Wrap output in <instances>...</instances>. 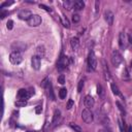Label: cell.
Masks as SVG:
<instances>
[{"label": "cell", "instance_id": "cell-1", "mask_svg": "<svg viewBox=\"0 0 132 132\" xmlns=\"http://www.w3.org/2000/svg\"><path fill=\"white\" fill-rule=\"evenodd\" d=\"M110 61H112V64L115 67H119L120 64L123 62V58L121 56V54L119 53L118 51H113L112 53V57H110Z\"/></svg>", "mask_w": 132, "mask_h": 132}, {"label": "cell", "instance_id": "cell-2", "mask_svg": "<svg viewBox=\"0 0 132 132\" xmlns=\"http://www.w3.org/2000/svg\"><path fill=\"white\" fill-rule=\"evenodd\" d=\"M9 61H10V63L14 64V65H19L21 62L23 61V57L21 55V53L12 52L9 55Z\"/></svg>", "mask_w": 132, "mask_h": 132}, {"label": "cell", "instance_id": "cell-3", "mask_svg": "<svg viewBox=\"0 0 132 132\" xmlns=\"http://www.w3.org/2000/svg\"><path fill=\"white\" fill-rule=\"evenodd\" d=\"M82 119L87 124H90L93 122V113H91V110L89 108H85L82 112Z\"/></svg>", "mask_w": 132, "mask_h": 132}, {"label": "cell", "instance_id": "cell-4", "mask_svg": "<svg viewBox=\"0 0 132 132\" xmlns=\"http://www.w3.org/2000/svg\"><path fill=\"white\" fill-rule=\"evenodd\" d=\"M128 36L125 34L124 32H121L119 35V45H120L121 50H125L128 46Z\"/></svg>", "mask_w": 132, "mask_h": 132}, {"label": "cell", "instance_id": "cell-5", "mask_svg": "<svg viewBox=\"0 0 132 132\" xmlns=\"http://www.w3.org/2000/svg\"><path fill=\"white\" fill-rule=\"evenodd\" d=\"M28 25L31 26V27H37L38 25H40L41 23V18L40 15H32L30 17V19L27 21Z\"/></svg>", "mask_w": 132, "mask_h": 132}, {"label": "cell", "instance_id": "cell-6", "mask_svg": "<svg viewBox=\"0 0 132 132\" xmlns=\"http://www.w3.org/2000/svg\"><path fill=\"white\" fill-rule=\"evenodd\" d=\"M88 65H89L90 68H92L93 70H95L97 67V60L96 57H95L94 52L91 51L89 53V57H88Z\"/></svg>", "mask_w": 132, "mask_h": 132}, {"label": "cell", "instance_id": "cell-7", "mask_svg": "<svg viewBox=\"0 0 132 132\" xmlns=\"http://www.w3.org/2000/svg\"><path fill=\"white\" fill-rule=\"evenodd\" d=\"M68 66V58L64 56H61V58L59 59V62L57 64V68H58L59 71H63L65 70Z\"/></svg>", "mask_w": 132, "mask_h": 132}, {"label": "cell", "instance_id": "cell-8", "mask_svg": "<svg viewBox=\"0 0 132 132\" xmlns=\"http://www.w3.org/2000/svg\"><path fill=\"white\" fill-rule=\"evenodd\" d=\"M31 96V94L29 93V91H27V90L25 89H20L19 92H18V97L20 98V100H27L29 99V97Z\"/></svg>", "mask_w": 132, "mask_h": 132}, {"label": "cell", "instance_id": "cell-9", "mask_svg": "<svg viewBox=\"0 0 132 132\" xmlns=\"http://www.w3.org/2000/svg\"><path fill=\"white\" fill-rule=\"evenodd\" d=\"M40 58L38 56H33L32 59H31V65H32V68L35 69V70H38V69L40 68Z\"/></svg>", "mask_w": 132, "mask_h": 132}, {"label": "cell", "instance_id": "cell-10", "mask_svg": "<svg viewBox=\"0 0 132 132\" xmlns=\"http://www.w3.org/2000/svg\"><path fill=\"white\" fill-rule=\"evenodd\" d=\"M113 14L112 10H105L104 11V20L106 21V23L108 25H113Z\"/></svg>", "mask_w": 132, "mask_h": 132}, {"label": "cell", "instance_id": "cell-11", "mask_svg": "<svg viewBox=\"0 0 132 132\" xmlns=\"http://www.w3.org/2000/svg\"><path fill=\"white\" fill-rule=\"evenodd\" d=\"M95 104V101L94 99H93L92 96H90V95H87L86 97H85V105H86L87 108H92L94 106Z\"/></svg>", "mask_w": 132, "mask_h": 132}, {"label": "cell", "instance_id": "cell-12", "mask_svg": "<svg viewBox=\"0 0 132 132\" xmlns=\"http://www.w3.org/2000/svg\"><path fill=\"white\" fill-rule=\"evenodd\" d=\"M60 119H61V112L59 109H56L55 113H54V117H53V122H52V125L56 126L57 124L59 123Z\"/></svg>", "mask_w": 132, "mask_h": 132}, {"label": "cell", "instance_id": "cell-13", "mask_svg": "<svg viewBox=\"0 0 132 132\" xmlns=\"http://www.w3.org/2000/svg\"><path fill=\"white\" fill-rule=\"evenodd\" d=\"M31 12L29 11V10H21V11L19 12V18L21 20H26V21H28L30 19V17H31Z\"/></svg>", "mask_w": 132, "mask_h": 132}, {"label": "cell", "instance_id": "cell-14", "mask_svg": "<svg viewBox=\"0 0 132 132\" xmlns=\"http://www.w3.org/2000/svg\"><path fill=\"white\" fill-rule=\"evenodd\" d=\"M26 49V45L24 43H21V42H15L12 45V50L14 52H18V53H20L21 51H24Z\"/></svg>", "mask_w": 132, "mask_h": 132}, {"label": "cell", "instance_id": "cell-15", "mask_svg": "<svg viewBox=\"0 0 132 132\" xmlns=\"http://www.w3.org/2000/svg\"><path fill=\"white\" fill-rule=\"evenodd\" d=\"M84 7H85V2L82 1V0H77V1L74 2L73 8L75 10H77V11H79V10H82Z\"/></svg>", "mask_w": 132, "mask_h": 132}, {"label": "cell", "instance_id": "cell-16", "mask_svg": "<svg viewBox=\"0 0 132 132\" xmlns=\"http://www.w3.org/2000/svg\"><path fill=\"white\" fill-rule=\"evenodd\" d=\"M70 45H71V48L73 49V50H76L77 48H79V40L77 37H72L71 40H70Z\"/></svg>", "mask_w": 132, "mask_h": 132}, {"label": "cell", "instance_id": "cell-17", "mask_svg": "<svg viewBox=\"0 0 132 132\" xmlns=\"http://www.w3.org/2000/svg\"><path fill=\"white\" fill-rule=\"evenodd\" d=\"M103 72H104V79H106V81H109L110 73H109V70H108V68H107V66H106L104 61H103Z\"/></svg>", "mask_w": 132, "mask_h": 132}, {"label": "cell", "instance_id": "cell-18", "mask_svg": "<svg viewBox=\"0 0 132 132\" xmlns=\"http://www.w3.org/2000/svg\"><path fill=\"white\" fill-rule=\"evenodd\" d=\"M48 88H49V97H50V99L51 100H56V98H55V95H54V91H53V86H52V84H51V82L49 83V85H48Z\"/></svg>", "mask_w": 132, "mask_h": 132}, {"label": "cell", "instance_id": "cell-19", "mask_svg": "<svg viewBox=\"0 0 132 132\" xmlns=\"http://www.w3.org/2000/svg\"><path fill=\"white\" fill-rule=\"evenodd\" d=\"M110 87H112V91L113 93L115 95H117V96H122V94H121V92H120V90H119V88L118 86L116 84H112L110 85Z\"/></svg>", "mask_w": 132, "mask_h": 132}, {"label": "cell", "instance_id": "cell-20", "mask_svg": "<svg viewBox=\"0 0 132 132\" xmlns=\"http://www.w3.org/2000/svg\"><path fill=\"white\" fill-rule=\"evenodd\" d=\"M64 6H65V8H67L68 10H70L71 8H73L74 6V2L73 1H70V0H66V1H64Z\"/></svg>", "mask_w": 132, "mask_h": 132}, {"label": "cell", "instance_id": "cell-21", "mask_svg": "<svg viewBox=\"0 0 132 132\" xmlns=\"http://www.w3.org/2000/svg\"><path fill=\"white\" fill-rule=\"evenodd\" d=\"M36 53H37V55L36 56H38L39 58L43 57L45 56V48H43V46H38L37 50H36Z\"/></svg>", "mask_w": 132, "mask_h": 132}, {"label": "cell", "instance_id": "cell-22", "mask_svg": "<svg viewBox=\"0 0 132 132\" xmlns=\"http://www.w3.org/2000/svg\"><path fill=\"white\" fill-rule=\"evenodd\" d=\"M66 95H67V90L65 88H62L60 91H59V97H60L61 99H65Z\"/></svg>", "mask_w": 132, "mask_h": 132}, {"label": "cell", "instance_id": "cell-23", "mask_svg": "<svg viewBox=\"0 0 132 132\" xmlns=\"http://www.w3.org/2000/svg\"><path fill=\"white\" fill-rule=\"evenodd\" d=\"M97 94L99 95L100 97L104 96V91H103V88H102L101 85H99V84L97 85Z\"/></svg>", "mask_w": 132, "mask_h": 132}, {"label": "cell", "instance_id": "cell-24", "mask_svg": "<svg viewBox=\"0 0 132 132\" xmlns=\"http://www.w3.org/2000/svg\"><path fill=\"white\" fill-rule=\"evenodd\" d=\"M122 77L124 79H129V77H130V73H129L128 68H124L123 73H122Z\"/></svg>", "mask_w": 132, "mask_h": 132}, {"label": "cell", "instance_id": "cell-25", "mask_svg": "<svg viewBox=\"0 0 132 132\" xmlns=\"http://www.w3.org/2000/svg\"><path fill=\"white\" fill-rule=\"evenodd\" d=\"M70 127L73 129L75 132H84L83 131V129L79 127V126H77V125H75V124H73V123H70Z\"/></svg>", "mask_w": 132, "mask_h": 132}, {"label": "cell", "instance_id": "cell-26", "mask_svg": "<svg viewBox=\"0 0 132 132\" xmlns=\"http://www.w3.org/2000/svg\"><path fill=\"white\" fill-rule=\"evenodd\" d=\"M15 106L18 107H23V106H26L27 105V102L25 101V100H19V101H15Z\"/></svg>", "mask_w": 132, "mask_h": 132}, {"label": "cell", "instance_id": "cell-27", "mask_svg": "<svg viewBox=\"0 0 132 132\" xmlns=\"http://www.w3.org/2000/svg\"><path fill=\"white\" fill-rule=\"evenodd\" d=\"M116 104H117V105H118V108H119V109H120V112H121V113H122V115H123V116H125V115H126V112H125V108H124V107H123V105H122V104H121V103H120V102H119V101H117V102H116Z\"/></svg>", "mask_w": 132, "mask_h": 132}, {"label": "cell", "instance_id": "cell-28", "mask_svg": "<svg viewBox=\"0 0 132 132\" xmlns=\"http://www.w3.org/2000/svg\"><path fill=\"white\" fill-rule=\"evenodd\" d=\"M62 24L65 28H69L70 27V25H69V21L67 20V18L65 17H62Z\"/></svg>", "mask_w": 132, "mask_h": 132}, {"label": "cell", "instance_id": "cell-29", "mask_svg": "<svg viewBox=\"0 0 132 132\" xmlns=\"http://www.w3.org/2000/svg\"><path fill=\"white\" fill-rule=\"evenodd\" d=\"M79 20H81L79 15H77V14H73V15H72V22H73V23H79Z\"/></svg>", "mask_w": 132, "mask_h": 132}, {"label": "cell", "instance_id": "cell-30", "mask_svg": "<svg viewBox=\"0 0 132 132\" xmlns=\"http://www.w3.org/2000/svg\"><path fill=\"white\" fill-rule=\"evenodd\" d=\"M58 83L61 85L65 84V76H64V74H60V75L58 76Z\"/></svg>", "mask_w": 132, "mask_h": 132}, {"label": "cell", "instance_id": "cell-31", "mask_svg": "<svg viewBox=\"0 0 132 132\" xmlns=\"http://www.w3.org/2000/svg\"><path fill=\"white\" fill-rule=\"evenodd\" d=\"M83 87H84V79H81L79 85H77V92L81 93L83 91Z\"/></svg>", "mask_w": 132, "mask_h": 132}, {"label": "cell", "instance_id": "cell-32", "mask_svg": "<svg viewBox=\"0 0 132 132\" xmlns=\"http://www.w3.org/2000/svg\"><path fill=\"white\" fill-rule=\"evenodd\" d=\"M124 123L122 120H119V126H120V130H121V132H125V125H124Z\"/></svg>", "mask_w": 132, "mask_h": 132}, {"label": "cell", "instance_id": "cell-33", "mask_svg": "<svg viewBox=\"0 0 132 132\" xmlns=\"http://www.w3.org/2000/svg\"><path fill=\"white\" fill-rule=\"evenodd\" d=\"M73 105H74L73 100L69 99V100H68V102H67V104H66V108H67V109H70L71 107H73Z\"/></svg>", "mask_w": 132, "mask_h": 132}, {"label": "cell", "instance_id": "cell-34", "mask_svg": "<svg viewBox=\"0 0 132 132\" xmlns=\"http://www.w3.org/2000/svg\"><path fill=\"white\" fill-rule=\"evenodd\" d=\"M6 27H7V29L8 30H11L12 27H14V22H12L11 20H9L8 22H7V24H6Z\"/></svg>", "mask_w": 132, "mask_h": 132}, {"label": "cell", "instance_id": "cell-35", "mask_svg": "<svg viewBox=\"0 0 132 132\" xmlns=\"http://www.w3.org/2000/svg\"><path fill=\"white\" fill-rule=\"evenodd\" d=\"M49 83H50V81H49L48 79H43V81H42V83H41V87H42V88H45V87H48Z\"/></svg>", "mask_w": 132, "mask_h": 132}, {"label": "cell", "instance_id": "cell-36", "mask_svg": "<svg viewBox=\"0 0 132 132\" xmlns=\"http://www.w3.org/2000/svg\"><path fill=\"white\" fill-rule=\"evenodd\" d=\"M41 110H42V107H41L40 105L36 106V108H35V113H37V115H38V113H41Z\"/></svg>", "mask_w": 132, "mask_h": 132}, {"label": "cell", "instance_id": "cell-37", "mask_svg": "<svg viewBox=\"0 0 132 132\" xmlns=\"http://www.w3.org/2000/svg\"><path fill=\"white\" fill-rule=\"evenodd\" d=\"M39 7H40V8H43L45 10H46V11H51V8H49L48 6H45V5H43V4H40Z\"/></svg>", "mask_w": 132, "mask_h": 132}, {"label": "cell", "instance_id": "cell-38", "mask_svg": "<svg viewBox=\"0 0 132 132\" xmlns=\"http://www.w3.org/2000/svg\"><path fill=\"white\" fill-rule=\"evenodd\" d=\"M95 5H96V8H95V12H96V15L98 14V11H99V1H96L95 2Z\"/></svg>", "mask_w": 132, "mask_h": 132}, {"label": "cell", "instance_id": "cell-39", "mask_svg": "<svg viewBox=\"0 0 132 132\" xmlns=\"http://www.w3.org/2000/svg\"><path fill=\"white\" fill-rule=\"evenodd\" d=\"M6 15H7L6 11H1V14H0V18H1V19H4V18L6 17Z\"/></svg>", "mask_w": 132, "mask_h": 132}, {"label": "cell", "instance_id": "cell-40", "mask_svg": "<svg viewBox=\"0 0 132 132\" xmlns=\"http://www.w3.org/2000/svg\"><path fill=\"white\" fill-rule=\"evenodd\" d=\"M128 41L132 45V32H130L129 33V35H128Z\"/></svg>", "mask_w": 132, "mask_h": 132}, {"label": "cell", "instance_id": "cell-41", "mask_svg": "<svg viewBox=\"0 0 132 132\" xmlns=\"http://www.w3.org/2000/svg\"><path fill=\"white\" fill-rule=\"evenodd\" d=\"M12 3H14V2H4V3L1 5V7H4V6H8V5L12 4Z\"/></svg>", "mask_w": 132, "mask_h": 132}, {"label": "cell", "instance_id": "cell-42", "mask_svg": "<svg viewBox=\"0 0 132 132\" xmlns=\"http://www.w3.org/2000/svg\"><path fill=\"white\" fill-rule=\"evenodd\" d=\"M129 73H130V75H132V61L130 62V67H129Z\"/></svg>", "mask_w": 132, "mask_h": 132}, {"label": "cell", "instance_id": "cell-43", "mask_svg": "<svg viewBox=\"0 0 132 132\" xmlns=\"http://www.w3.org/2000/svg\"><path fill=\"white\" fill-rule=\"evenodd\" d=\"M128 132H132V126L131 125L128 127Z\"/></svg>", "mask_w": 132, "mask_h": 132}, {"label": "cell", "instance_id": "cell-44", "mask_svg": "<svg viewBox=\"0 0 132 132\" xmlns=\"http://www.w3.org/2000/svg\"><path fill=\"white\" fill-rule=\"evenodd\" d=\"M98 132H105V131H103V130H99V131H98Z\"/></svg>", "mask_w": 132, "mask_h": 132}]
</instances>
